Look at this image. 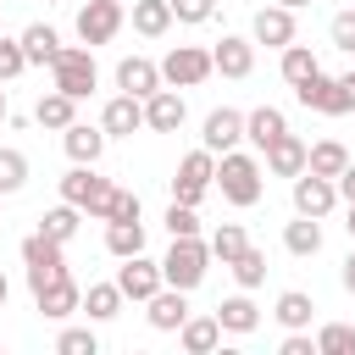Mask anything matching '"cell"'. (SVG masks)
I'll return each mask as SVG.
<instances>
[{"instance_id": "cell-35", "label": "cell", "mask_w": 355, "mask_h": 355, "mask_svg": "<svg viewBox=\"0 0 355 355\" xmlns=\"http://www.w3.org/2000/svg\"><path fill=\"white\" fill-rule=\"evenodd\" d=\"M316 349H322V355H355V327H349V322H327V327L316 333Z\"/></svg>"}, {"instance_id": "cell-40", "label": "cell", "mask_w": 355, "mask_h": 355, "mask_svg": "<svg viewBox=\"0 0 355 355\" xmlns=\"http://www.w3.org/2000/svg\"><path fill=\"white\" fill-rule=\"evenodd\" d=\"M355 111V72H344V78H333V94H327V105H322V116H349Z\"/></svg>"}, {"instance_id": "cell-14", "label": "cell", "mask_w": 355, "mask_h": 355, "mask_svg": "<svg viewBox=\"0 0 355 355\" xmlns=\"http://www.w3.org/2000/svg\"><path fill=\"white\" fill-rule=\"evenodd\" d=\"M161 83H166V78H161V67H155V61H144V55H122V61H116V89H122V94L150 100Z\"/></svg>"}, {"instance_id": "cell-50", "label": "cell", "mask_w": 355, "mask_h": 355, "mask_svg": "<svg viewBox=\"0 0 355 355\" xmlns=\"http://www.w3.org/2000/svg\"><path fill=\"white\" fill-rule=\"evenodd\" d=\"M6 300H11V283H6V272H0V305H6Z\"/></svg>"}, {"instance_id": "cell-44", "label": "cell", "mask_w": 355, "mask_h": 355, "mask_svg": "<svg viewBox=\"0 0 355 355\" xmlns=\"http://www.w3.org/2000/svg\"><path fill=\"white\" fill-rule=\"evenodd\" d=\"M211 11H216V0H172V17L189 22V28L194 22H211Z\"/></svg>"}, {"instance_id": "cell-12", "label": "cell", "mask_w": 355, "mask_h": 355, "mask_svg": "<svg viewBox=\"0 0 355 355\" xmlns=\"http://www.w3.org/2000/svg\"><path fill=\"white\" fill-rule=\"evenodd\" d=\"M239 139H244V111H233V105H216V111L205 116V133H200V144H205L211 155H227Z\"/></svg>"}, {"instance_id": "cell-26", "label": "cell", "mask_w": 355, "mask_h": 355, "mask_svg": "<svg viewBox=\"0 0 355 355\" xmlns=\"http://www.w3.org/2000/svg\"><path fill=\"white\" fill-rule=\"evenodd\" d=\"M178 338H183L189 355H211V349L222 344V322H216V316H189V322L178 327Z\"/></svg>"}, {"instance_id": "cell-48", "label": "cell", "mask_w": 355, "mask_h": 355, "mask_svg": "<svg viewBox=\"0 0 355 355\" xmlns=\"http://www.w3.org/2000/svg\"><path fill=\"white\" fill-rule=\"evenodd\" d=\"M338 283H344V288H349V294H355V250H349V255H344V272H338Z\"/></svg>"}, {"instance_id": "cell-7", "label": "cell", "mask_w": 355, "mask_h": 355, "mask_svg": "<svg viewBox=\"0 0 355 355\" xmlns=\"http://www.w3.org/2000/svg\"><path fill=\"white\" fill-rule=\"evenodd\" d=\"M211 72H216V61H211V50H200V44H172L166 61H161V78H166L172 89H194V83H205Z\"/></svg>"}, {"instance_id": "cell-13", "label": "cell", "mask_w": 355, "mask_h": 355, "mask_svg": "<svg viewBox=\"0 0 355 355\" xmlns=\"http://www.w3.org/2000/svg\"><path fill=\"white\" fill-rule=\"evenodd\" d=\"M250 28H255V44H266V50H288L294 44V11L288 6H261Z\"/></svg>"}, {"instance_id": "cell-30", "label": "cell", "mask_w": 355, "mask_h": 355, "mask_svg": "<svg viewBox=\"0 0 355 355\" xmlns=\"http://www.w3.org/2000/svg\"><path fill=\"white\" fill-rule=\"evenodd\" d=\"M349 166V150L338 144V139H322V144H311V161H305V172H316V178H338Z\"/></svg>"}, {"instance_id": "cell-5", "label": "cell", "mask_w": 355, "mask_h": 355, "mask_svg": "<svg viewBox=\"0 0 355 355\" xmlns=\"http://www.w3.org/2000/svg\"><path fill=\"white\" fill-rule=\"evenodd\" d=\"M211 183H216V155L200 144V150H189V155L178 161V172H172V200H183V205H200Z\"/></svg>"}, {"instance_id": "cell-8", "label": "cell", "mask_w": 355, "mask_h": 355, "mask_svg": "<svg viewBox=\"0 0 355 355\" xmlns=\"http://www.w3.org/2000/svg\"><path fill=\"white\" fill-rule=\"evenodd\" d=\"M122 0H89L83 11H78V39L94 50V44H111L116 39V28H122Z\"/></svg>"}, {"instance_id": "cell-3", "label": "cell", "mask_w": 355, "mask_h": 355, "mask_svg": "<svg viewBox=\"0 0 355 355\" xmlns=\"http://www.w3.org/2000/svg\"><path fill=\"white\" fill-rule=\"evenodd\" d=\"M50 78H55V89H61V94H72V100H89V94H94V83H100L94 55H89L83 44H61V55L50 61Z\"/></svg>"}, {"instance_id": "cell-47", "label": "cell", "mask_w": 355, "mask_h": 355, "mask_svg": "<svg viewBox=\"0 0 355 355\" xmlns=\"http://www.w3.org/2000/svg\"><path fill=\"white\" fill-rule=\"evenodd\" d=\"M333 183H338V200H355V161H349V166H344Z\"/></svg>"}, {"instance_id": "cell-20", "label": "cell", "mask_w": 355, "mask_h": 355, "mask_svg": "<svg viewBox=\"0 0 355 355\" xmlns=\"http://www.w3.org/2000/svg\"><path fill=\"white\" fill-rule=\"evenodd\" d=\"M283 133H288V122H283V111H277V105H255V111L244 116V139H250L261 155H266V144H277Z\"/></svg>"}, {"instance_id": "cell-28", "label": "cell", "mask_w": 355, "mask_h": 355, "mask_svg": "<svg viewBox=\"0 0 355 355\" xmlns=\"http://www.w3.org/2000/svg\"><path fill=\"white\" fill-rule=\"evenodd\" d=\"M311 311H316V305H311V294H305V288H283V294H277V305H272V316H277L288 333L311 327Z\"/></svg>"}, {"instance_id": "cell-39", "label": "cell", "mask_w": 355, "mask_h": 355, "mask_svg": "<svg viewBox=\"0 0 355 355\" xmlns=\"http://www.w3.org/2000/svg\"><path fill=\"white\" fill-rule=\"evenodd\" d=\"M22 72H28L22 39H6V33H0V83H11V78H22Z\"/></svg>"}, {"instance_id": "cell-51", "label": "cell", "mask_w": 355, "mask_h": 355, "mask_svg": "<svg viewBox=\"0 0 355 355\" xmlns=\"http://www.w3.org/2000/svg\"><path fill=\"white\" fill-rule=\"evenodd\" d=\"M277 6H288V11H300V6H311V0H277Z\"/></svg>"}, {"instance_id": "cell-27", "label": "cell", "mask_w": 355, "mask_h": 355, "mask_svg": "<svg viewBox=\"0 0 355 355\" xmlns=\"http://www.w3.org/2000/svg\"><path fill=\"white\" fill-rule=\"evenodd\" d=\"M105 250H111L116 261L144 255V222H139V216H133V222H105Z\"/></svg>"}, {"instance_id": "cell-16", "label": "cell", "mask_w": 355, "mask_h": 355, "mask_svg": "<svg viewBox=\"0 0 355 355\" xmlns=\"http://www.w3.org/2000/svg\"><path fill=\"white\" fill-rule=\"evenodd\" d=\"M183 322H189V288H172V283L155 288L150 294V327L155 333H178Z\"/></svg>"}, {"instance_id": "cell-42", "label": "cell", "mask_w": 355, "mask_h": 355, "mask_svg": "<svg viewBox=\"0 0 355 355\" xmlns=\"http://www.w3.org/2000/svg\"><path fill=\"white\" fill-rule=\"evenodd\" d=\"M139 216V194L133 189H111V200H105V222H133Z\"/></svg>"}, {"instance_id": "cell-25", "label": "cell", "mask_w": 355, "mask_h": 355, "mask_svg": "<svg viewBox=\"0 0 355 355\" xmlns=\"http://www.w3.org/2000/svg\"><path fill=\"white\" fill-rule=\"evenodd\" d=\"M216 322H222V333H255L261 327V311H255L250 294H233V300L216 305Z\"/></svg>"}, {"instance_id": "cell-33", "label": "cell", "mask_w": 355, "mask_h": 355, "mask_svg": "<svg viewBox=\"0 0 355 355\" xmlns=\"http://www.w3.org/2000/svg\"><path fill=\"white\" fill-rule=\"evenodd\" d=\"M244 244H250V239H244V227H239V222H222V227L211 233V261L233 266V261L244 255Z\"/></svg>"}, {"instance_id": "cell-52", "label": "cell", "mask_w": 355, "mask_h": 355, "mask_svg": "<svg viewBox=\"0 0 355 355\" xmlns=\"http://www.w3.org/2000/svg\"><path fill=\"white\" fill-rule=\"evenodd\" d=\"M344 227H349V239H355V200H349V222H344Z\"/></svg>"}, {"instance_id": "cell-38", "label": "cell", "mask_w": 355, "mask_h": 355, "mask_svg": "<svg viewBox=\"0 0 355 355\" xmlns=\"http://www.w3.org/2000/svg\"><path fill=\"white\" fill-rule=\"evenodd\" d=\"M233 277H239V288H255V283L266 277V255H261L255 244H244V255L233 261Z\"/></svg>"}, {"instance_id": "cell-22", "label": "cell", "mask_w": 355, "mask_h": 355, "mask_svg": "<svg viewBox=\"0 0 355 355\" xmlns=\"http://www.w3.org/2000/svg\"><path fill=\"white\" fill-rule=\"evenodd\" d=\"M22 50H28V67H50L61 55V33L50 22H28L22 28Z\"/></svg>"}, {"instance_id": "cell-41", "label": "cell", "mask_w": 355, "mask_h": 355, "mask_svg": "<svg viewBox=\"0 0 355 355\" xmlns=\"http://www.w3.org/2000/svg\"><path fill=\"white\" fill-rule=\"evenodd\" d=\"M166 233H172V239H189V233H200V216H194V205L172 200V205H166Z\"/></svg>"}, {"instance_id": "cell-29", "label": "cell", "mask_w": 355, "mask_h": 355, "mask_svg": "<svg viewBox=\"0 0 355 355\" xmlns=\"http://www.w3.org/2000/svg\"><path fill=\"white\" fill-rule=\"evenodd\" d=\"M172 22H178V17H172V0H133V28H139L144 39H161Z\"/></svg>"}, {"instance_id": "cell-1", "label": "cell", "mask_w": 355, "mask_h": 355, "mask_svg": "<svg viewBox=\"0 0 355 355\" xmlns=\"http://www.w3.org/2000/svg\"><path fill=\"white\" fill-rule=\"evenodd\" d=\"M216 189H222V200H227V205H239V211H244V205H255V200H261V189H266V183H261V161H255V155H244V150H227V155L216 161Z\"/></svg>"}, {"instance_id": "cell-36", "label": "cell", "mask_w": 355, "mask_h": 355, "mask_svg": "<svg viewBox=\"0 0 355 355\" xmlns=\"http://www.w3.org/2000/svg\"><path fill=\"white\" fill-rule=\"evenodd\" d=\"M327 94H333V78H327V72H311L305 83H294V100H300L305 111H322V105H327Z\"/></svg>"}, {"instance_id": "cell-43", "label": "cell", "mask_w": 355, "mask_h": 355, "mask_svg": "<svg viewBox=\"0 0 355 355\" xmlns=\"http://www.w3.org/2000/svg\"><path fill=\"white\" fill-rule=\"evenodd\" d=\"M55 349H61V355H94V349H100V338H94L89 327H67V333L55 338Z\"/></svg>"}, {"instance_id": "cell-15", "label": "cell", "mask_w": 355, "mask_h": 355, "mask_svg": "<svg viewBox=\"0 0 355 355\" xmlns=\"http://www.w3.org/2000/svg\"><path fill=\"white\" fill-rule=\"evenodd\" d=\"M183 116H189V105H183L178 89H155V94L144 100V128H150V133H178Z\"/></svg>"}, {"instance_id": "cell-45", "label": "cell", "mask_w": 355, "mask_h": 355, "mask_svg": "<svg viewBox=\"0 0 355 355\" xmlns=\"http://www.w3.org/2000/svg\"><path fill=\"white\" fill-rule=\"evenodd\" d=\"M327 33H333V44H338V50H349V55H355V11H338Z\"/></svg>"}, {"instance_id": "cell-34", "label": "cell", "mask_w": 355, "mask_h": 355, "mask_svg": "<svg viewBox=\"0 0 355 355\" xmlns=\"http://www.w3.org/2000/svg\"><path fill=\"white\" fill-rule=\"evenodd\" d=\"M83 311H89L94 322H111V316L122 311V288H116V283H89V294H83Z\"/></svg>"}, {"instance_id": "cell-23", "label": "cell", "mask_w": 355, "mask_h": 355, "mask_svg": "<svg viewBox=\"0 0 355 355\" xmlns=\"http://www.w3.org/2000/svg\"><path fill=\"white\" fill-rule=\"evenodd\" d=\"M61 144H67V155H72V161H83V166H94V161H100V150H105V128H89V122H72V128L61 133Z\"/></svg>"}, {"instance_id": "cell-11", "label": "cell", "mask_w": 355, "mask_h": 355, "mask_svg": "<svg viewBox=\"0 0 355 355\" xmlns=\"http://www.w3.org/2000/svg\"><path fill=\"white\" fill-rule=\"evenodd\" d=\"M100 128H105V139H133V133L144 128V100H139V94H116V100H105Z\"/></svg>"}, {"instance_id": "cell-21", "label": "cell", "mask_w": 355, "mask_h": 355, "mask_svg": "<svg viewBox=\"0 0 355 355\" xmlns=\"http://www.w3.org/2000/svg\"><path fill=\"white\" fill-rule=\"evenodd\" d=\"M33 122H39V128L67 133V128L78 122V100H72V94H61V89H50V94H39V105H33Z\"/></svg>"}, {"instance_id": "cell-2", "label": "cell", "mask_w": 355, "mask_h": 355, "mask_svg": "<svg viewBox=\"0 0 355 355\" xmlns=\"http://www.w3.org/2000/svg\"><path fill=\"white\" fill-rule=\"evenodd\" d=\"M205 266H211V244L200 233H189V239H172V250L161 261V277L172 288H200L205 283Z\"/></svg>"}, {"instance_id": "cell-37", "label": "cell", "mask_w": 355, "mask_h": 355, "mask_svg": "<svg viewBox=\"0 0 355 355\" xmlns=\"http://www.w3.org/2000/svg\"><path fill=\"white\" fill-rule=\"evenodd\" d=\"M28 183V155L22 150H0V194H17Z\"/></svg>"}, {"instance_id": "cell-46", "label": "cell", "mask_w": 355, "mask_h": 355, "mask_svg": "<svg viewBox=\"0 0 355 355\" xmlns=\"http://www.w3.org/2000/svg\"><path fill=\"white\" fill-rule=\"evenodd\" d=\"M283 355H322V349H316L305 333H288V338H283Z\"/></svg>"}, {"instance_id": "cell-17", "label": "cell", "mask_w": 355, "mask_h": 355, "mask_svg": "<svg viewBox=\"0 0 355 355\" xmlns=\"http://www.w3.org/2000/svg\"><path fill=\"white\" fill-rule=\"evenodd\" d=\"M211 61H216L222 78H250V72H255V44L239 39V33H222L216 50H211Z\"/></svg>"}, {"instance_id": "cell-10", "label": "cell", "mask_w": 355, "mask_h": 355, "mask_svg": "<svg viewBox=\"0 0 355 355\" xmlns=\"http://www.w3.org/2000/svg\"><path fill=\"white\" fill-rule=\"evenodd\" d=\"M333 205H338V183L333 178H316V172H300L294 178V211L300 216H316L322 222Z\"/></svg>"}, {"instance_id": "cell-19", "label": "cell", "mask_w": 355, "mask_h": 355, "mask_svg": "<svg viewBox=\"0 0 355 355\" xmlns=\"http://www.w3.org/2000/svg\"><path fill=\"white\" fill-rule=\"evenodd\" d=\"M305 161H311V144L294 139V133H283L277 144H266V172H277V178H300Z\"/></svg>"}, {"instance_id": "cell-4", "label": "cell", "mask_w": 355, "mask_h": 355, "mask_svg": "<svg viewBox=\"0 0 355 355\" xmlns=\"http://www.w3.org/2000/svg\"><path fill=\"white\" fill-rule=\"evenodd\" d=\"M22 266H28V288H33V294H39L44 283L67 277V255H61V239H50V233H28V239H22Z\"/></svg>"}, {"instance_id": "cell-24", "label": "cell", "mask_w": 355, "mask_h": 355, "mask_svg": "<svg viewBox=\"0 0 355 355\" xmlns=\"http://www.w3.org/2000/svg\"><path fill=\"white\" fill-rule=\"evenodd\" d=\"M283 250H288V255H300V261H305V255H316V250H322V222L294 211V222L283 227Z\"/></svg>"}, {"instance_id": "cell-49", "label": "cell", "mask_w": 355, "mask_h": 355, "mask_svg": "<svg viewBox=\"0 0 355 355\" xmlns=\"http://www.w3.org/2000/svg\"><path fill=\"white\" fill-rule=\"evenodd\" d=\"M0 122H11V105H6V83H0Z\"/></svg>"}, {"instance_id": "cell-31", "label": "cell", "mask_w": 355, "mask_h": 355, "mask_svg": "<svg viewBox=\"0 0 355 355\" xmlns=\"http://www.w3.org/2000/svg\"><path fill=\"white\" fill-rule=\"evenodd\" d=\"M311 72H322L316 50H311V44H288V50H283V83L294 89V83H305Z\"/></svg>"}, {"instance_id": "cell-18", "label": "cell", "mask_w": 355, "mask_h": 355, "mask_svg": "<svg viewBox=\"0 0 355 355\" xmlns=\"http://www.w3.org/2000/svg\"><path fill=\"white\" fill-rule=\"evenodd\" d=\"M33 305H39V316H50V322H61V316H72V311H83V288H78L72 277H55V283H44V288L33 294Z\"/></svg>"}, {"instance_id": "cell-32", "label": "cell", "mask_w": 355, "mask_h": 355, "mask_svg": "<svg viewBox=\"0 0 355 355\" xmlns=\"http://www.w3.org/2000/svg\"><path fill=\"white\" fill-rule=\"evenodd\" d=\"M78 222H83V211H78L72 200H61L55 211H44V216H39V233H50V239H61V244H67V239L78 233Z\"/></svg>"}, {"instance_id": "cell-9", "label": "cell", "mask_w": 355, "mask_h": 355, "mask_svg": "<svg viewBox=\"0 0 355 355\" xmlns=\"http://www.w3.org/2000/svg\"><path fill=\"white\" fill-rule=\"evenodd\" d=\"M116 288H122V300H144V305H150V294H155V288H166V277H161V261L128 255V261L116 266Z\"/></svg>"}, {"instance_id": "cell-53", "label": "cell", "mask_w": 355, "mask_h": 355, "mask_svg": "<svg viewBox=\"0 0 355 355\" xmlns=\"http://www.w3.org/2000/svg\"><path fill=\"white\" fill-rule=\"evenodd\" d=\"M0 6H6V0H0Z\"/></svg>"}, {"instance_id": "cell-6", "label": "cell", "mask_w": 355, "mask_h": 355, "mask_svg": "<svg viewBox=\"0 0 355 355\" xmlns=\"http://www.w3.org/2000/svg\"><path fill=\"white\" fill-rule=\"evenodd\" d=\"M61 200H72V205H78V211H89L94 222H105V200H111V183H105L94 166L72 161V172L61 178Z\"/></svg>"}]
</instances>
